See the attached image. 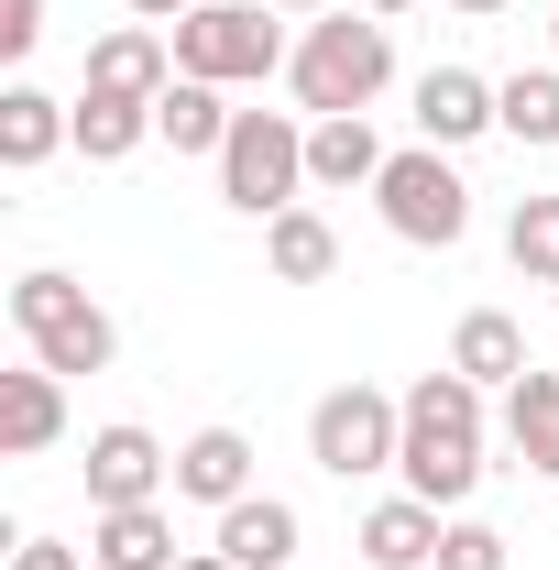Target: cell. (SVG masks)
<instances>
[{"label":"cell","mask_w":559,"mask_h":570,"mask_svg":"<svg viewBox=\"0 0 559 570\" xmlns=\"http://www.w3.org/2000/svg\"><path fill=\"white\" fill-rule=\"evenodd\" d=\"M362 11H384V22H395V11H418V0H362Z\"/></svg>","instance_id":"obj_31"},{"label":"cell","mask_w":559,"mask_h":570,"mask_svg":"<svg viewBox=\"0 0 559 570\" xmlns=\"http://www.w3.org/2000/svg\"><path fill=\"white\" fill-rule=\"evenodd\" d=\"M154 142V99H99V88H77V154L88 165H121Z\"/></svg>","instance_id":"obj_22"},{"label":"cell","mask_w":559,"mask_h":570,"mask_svg":"<svg viewBox=\"0 0 559 570\" xmlns=\"http://www.w3.org/2000/svg\"><path fill=\"white\" fill-rule=\"evenodd\" d=\"M33 45H45V0H0V56L22 67Z\"/></svg>","instance_id":"obj_26"},{"label":"cell","mask_w":559,"mask_h":570,"mask_svg":"<svg viewBox=\"0 0 559 570\" xmlns=\"http://www.w3.org/2000/svg\"><path fill=\"white\" fill-rule=\"evenodd\" d=\"M176 77H209V88H264V77H285V22H275V0H198L176 33Z\"/></svg>","instance_id":"obj_4"},{"label":"cell","mask_w":559,"mask_h":570,"mask_svg":"<svg viewBox=\"0 0 559 570\" xmlns=\"http://www.w3.org/2000/svg\"><path fill=\"white\" fill-rule=\"evenodd\" d=\"M450 373H461V384H483V395H504V384H516V373H538V362H527V330H516L504 307H472V318L450 330Z\"/></svg>","instance_id":"obj_17"},{"label":"cell","mask_w":559,"mask_h":570,"mask_svg":"<svg viewBox=\"0 0 559 570\" xmlns=\"http://www.w3.org/2000/svg\"><path fill=\"white\" fill-rule=\"evenodd\" d=\"M88 504L110 515V504H165V483H176V450L154 439V428H133V417H110V428H88Z\"/></svg>","instance_id":"obj_8"},{"label":"cell","mask_w":559,"mask_h":570,"mask_svg":"<svg viewBox=\"0 0 559 570\" xmlns=\"http://www.w3.org/2000/svg\"><path fill=\"white\" fill-rule=\"evenodd\" d=\"M275 11H330V0H275Z\"/></svg>","instance_id":"obj_32"},{"label":"cell","mask_w":559,"mask_h":570,"mask_svg":"<svg viewBox=\"0 0 559 570\" xmlns=\"http://www.w3.org/2000/svg\"><path fill=\"white\" fill-rule=\"evenodd\" d=\"M176 570H242V560H219V549H187V560H176Z\"/></svg>","instance_id":"obj_29"},{"label":"cell","mask_w":559,"mask_h":570,"mask_svg":"<svg viewBox=\"0 0 559 570\" xmlns=\"http://www.w3.org/2000/svg\"><path fill=\"white\" fill-rule=\"evenodd\" d=\"M11 570H99V560H88V549H67V538H22V549H11Z\"/></svg>","instance_id":"obj_27"},{"label":"cell","mask_w":559,"mask_h":570,"mask_svg":"<svg viewBox=\"0 0 559 570\" xmlns=\"http://www.w3.org/2000/svg\"><path fill=\"white\" fill-rule=\"evenodd\" d=\"M67 142H77V99H45L33 77H11V88H0V165H11V176L56 165Z\"/></svg>","instance_id":"obj_12"},{"label":"cell","mask_w":559,"mask_h":570,"mask_svg":"<svg viewBox=\"0 0 559 570\" xmlns=\"http://www.w3.org/2000/svg\"><path fill=\"white\" fill-rule=\"evenodd\" d=\"M504 450H516L538 483H559V373H516V384H504Z\"/></svg>","instance_id":"obj_21"},{"label":"cell","mask_w":559,"mask_h":570,"mask_svg":"<svg viewBox=\"0 0 559 570\" xmlns=\"http://www.w3.org/2000/svg\"><path fill=\"white\" fill-rule=\"evenodd\" d=\"M549 296H559V285H549Z\"/></svg>","instance_id":"obj_34"},{"label":"cell","mask_w":559,"mask_h":570,"mask_svg":"<svg viewBox=\"0 0 559 570\" xmlns=\"http://www.w3.org/2000/svg\"><path fill=\"white\" fill-rule=\"evenodd\" d=\"M395 439H406V395H384V384H330V395L307 406V461H318L330 483L395 472Z\"/></svg>","instance_id":"obj_7"},{"label":"cell","mask_w":559,"mask_h":570,"mask_svg":"<svg viewBox=\"0 0 559 570\" xmlns=\"http://www.w3.org/2000/svg\"><path fill=\"white\" fill-rule=\"evenodd\" d=\"M264 275H275V285H330V275H341V230L307 209V198L275 209V219H264Z\"/></svg>","instance_id":"obj_18"},{"label":"cell","mask_w":559,"mask_h":570,"mask_svg":"<svg viewBox=\"0 0 559 570\" xmlns=\"http://www.w3.org/2000/svg\"><path fill=\"white\" fill-rule=\"evenodd\" d=\"M483 132H504L493 77H472V67H428V77H418V142L461 154V142H483Z\"/></svg>","instance_id":"obj_10"},{"label":"cell","mask_w":559,"mask_h":570,"mask_svg":"<svg viewBox=\"0 0 559 570\" xmlns=\"http://www.w3.org/2000/svg\"><path fill=\"white\" fill-rule=\"evenodd\" d=\"M11 330H22V352L45 362V373H110L121 362V330H110V307L88 296L77 275H56V264H33V275L11 285Z\"/></svg>","instance_id":"obj_3"},{"label":"cell","mask_w":559,"mask_h":570,"mask_svg":"<svg viewBox=\"0 0 559 570\" xmlns=\"http://www.w3.org/2000/svg\"><path fill=\"white\" fill-rule=\"evenodd\" d=\"M231 88H209V77H176L165 99H154V142H176V154H209L219 165V142H231Z\"/></svg>","instance_id":"obj_20"},{"label":"cell","mask_w":559,"mask_h":570,"mask_svg":"<svg viewBox=\"0 0 559 570\" xmlns=\"http://www.w3.org/2000/svg\"><path fill=\"white\" fill-rule=\"evenodd\" d=\"M439 570H516V549H504V527H483V515H450Z\"/></svg>","instance_id":"obj_25"},{"label":"cell","mask_w":559,"mask_h":570,"mask_svg":"<svg viewBox=\"0 0 559 570\" xmlns=\"http://www.w3.org/2000/svg\"><path fill=\"white\" fill-rule=\"evenodd\" d=\"M395 472L406 494H428L439 515H461L483 483V384H461L450 362L406 384V439H395Z\"/></svg>","instance_id":"obj_1"},{"label":"cell","mask_w":559,"mask_h":570,"mask_svg":"<svg viewBox=\"0 0 559 570\" xmlns=\"http://www.w3.org/2000/svg\"><path fill=\"white\" fill-rule=\"evenodd\" d=\"M439 538H450V515L428 494H384L362 515V560L373 570H439Z\"/></svg>","instance_id":"obj_14"},{"label":"cell","mask_w":559,"mask_h":570,"mask_svg":"<svg viewBox=\"0 0 559 570\" xmlns=\"http://www.w3.org/2000/svg\"><path fill=\"white\" fill-rule=\"evenodd\" d=\"M296 538H307V527H296V504L285 494H242L231 504V515H219V560H242V570H296Z\"/></svg>","instance_id":"obj_15"},{"label":"cell","mask_w":559,"mask_h":570,"mask_svg":"<svg viewBox=\"0 0 559 570\" xmlns=\"http://www.w3.org/2000/svg\"><path fill=\"white\" fill-rule=\"evenodd\" d=\"M219 198L242 219H275L307 198V121L296 110H242L231 142H219Z\"/></svg>","instance_id":"obj_5"},{"label":"cell","mask_w":559,"mask_h":570,"mask_svg":"<svg viewBox=\"0 0 559 570\" xmlns=\"http://www.w3.org/2000/svg\"><path fill=\"white\" fill-rule=\"evenodd\" d=\"M373 209L395 242H418V253H450L461 230H472V187H461V165L439 154V142H406V154H384V176H373Z\"/></svg>","instance_id":"obj_6"},{"label":"cell","mask_w":559,"mask_h":570,"mask_svg":"<svg viewBox=\"0 0 559 570\" xmlns=\"http://www.w3.org/2000/svg\"><path fill=\"white\" fill-rule=\"evenodd\" d=\"M504 264L527 285H559V198H516V219H504Z\"/></svg>","instance_id":"obj_24"},{"label":"cell","mask_w":559,"mask_h":570,"mask_svg":"<svg viewBox=\"0 0 559 570\" xmlns=\"http://www.w3.org/2000/svg\"><path fill=\"white\" fill-rule=\"evenodd\" d=\"M493 110H504V132L527 142V154L559 142V67H516L504 88H493Z\"/></svg>","instance_id":"obj_23"},{"label":"cell","mask_w":559,"mask_h":570,"mask_svg":"<svg viewBox=\"0 0 559 570\" xmlns=\"http://www.w3.org/2000/svg\"><path fill=\"white\" fill-rule=\"evenodd\" d=\"M121 11H133V22H165V33H176V22H187L198 0H121Z\"/></svg>","instance_id":"obj_28"},{"label":"cell","mask_w":559,"mask_h":570,"mask_svg":"<svg viewBox=\"0 0 559 570\" xmlns=\"http://www.w3.org/2000/svg\"><path fill=\"white\" fill-rule=\"evenodd\" d=\"M77 88H99V99H165V88H176V45H165V22H121V33H99Z\"/></svg>","instance_id":"obj_9"},{"label":"cell","mask_w":559,"mask_h":570,"mask_svg":"<svg viewBox=\"0 0 559 570\" xmlns=\"http://www.w3.org/2000/svg\"><path fill=\"white\" fill-rule=\"evenodd\" d=\"M56 439H67V373H45L22 352V373H0V450L11 461H45Z\"/></svg>","instance_id":"obj_11"},{"label":"cell","mask_w":559,"mask_h":570,"mask_svg":"<svg viewBox=\"0 0 559 570\" xmlns=\"http://www.w3.org/2000/svg\"><path fill=\"white\" fill-rule=\"evenodd\" d=\"M285 88H296L307 121L373 110V99L395 88V33H384V11H318V22L296 33V56H285Z\"/></svg>","instance_id":"obj_2"},{"label":"cell","mask_w":559,"mask_h":570,"mask_svg":"<svg viewBox=\"0 0 559 570\" xmlns=\"http://www.w3.org/2000/svg\"><path fill=\"white\" fill-rule=\"evenodd\" d=\"M88 560L99 570H176L187 549H176V515H165V504H110V515L88 527Z\"/></svg>","instance_id":"obj_16"},{"label":"cell","mask_w":559,"mask_h":570,"mask_svg":"<svg viewBox=\"0 0 559 570\" xmlns=\"http://www.w3.org/2000/svg\"><path fill=\"white\" fill-rule=\"evenodd\" d=\"M450 11H472V22H493V11H504V0H450Z\"/></svg>","instance_id":"obj_30"},{"label":"cell","mask_w":559,"mask_h":570,"mask_svg":"<svg viewBox=\"0 0 559 570\" xmlns=\"http://www.w3.org/2000/svg\"><path fill=\"white\" fill-rule=\"evenodd\" d=\"M242 494H253V439H242V428H198V439H176V504L231 515Z\"/></svg>","instance_id":"obj_13"},{"label":"cell","mask_w":559,"mask_h":570,"mask_svg":"<svg viewBox=\"0 0 559 570\" xmlns=\"http://www.w3.org/2000/svg\"><path fill=\"white\" fill-rule=\"evenodd\" d=\"M549 45H559V11H549Z\"/></svg>","instance_id":"obj_33"},{"label":"cell","mask_w":559,"mask_h":570,"mask_svg":"<svg viewBox=\"0 0 559 570\" xmlns=\"http://www.w3.org/2000/svg\"><path fill=\"white\" fill-rule=\"evenodd\" d=\"M373 176H384V142H373V110H351V121H307V187L351 198V187H373Z\"/></svg>","instance_id":"obj_19"}]
</instances>
